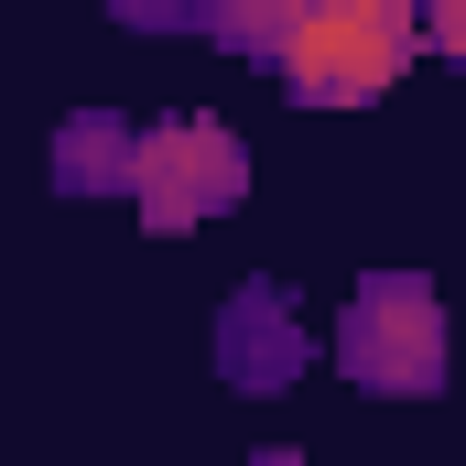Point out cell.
Masks as SVG:
<instances>
[{"label":"cell","instance_id":"6da1fadb","mask_svg":"<svg viewBox=\"0 0 466 466\" xmlns=\"http://www.w3.org/2000/svg\"><path fill=\"white\" fill-rule=\"evenodd\" d=\"M412 44H423V22H412L401 0H326V11L293 22V44H282L271 66H282V87H293L304 109H358V98L401 87Z\"/></svg>","mask_w":466,"mask_h":466},{"label":"cell","instance_id":"7a4b0ae2","mask_svg":"<svg viewBox=\"0 0 466 466\" xmlns=\"http://www.w3.org/2000/svg\"><path fill=\"white\" fill-rule=\"evenodd\" d=\"M358 390H390V401H423V390H445V304H434V282H412V271H380V282H358L348 293V337H337Z\"/></svg>","mask_w":466,"mask_h":466},{"label":"cell","instance_id":"3957f363","mask_svg":"<svg viewBox=\"0 0 466 466\" xmlns=\"http://www.w3.org/2000/svg\"><path fill=\"white\" fill-rule=\"evenodd\" d=\"M249 196V152H238L228 119H152L141 141H130V207H141V228H196V218H218Z\"/></svg>","mask_w":466,"mask_h":466},{"label":"cell","instance_id":"277c9868","mask_svg":"<svg viewBox=\"0 0 466 466\" xmlns=\"http://www.w3.org/2000/svg\"><path fill=\"white\" fill-rule=\"evenodd\" d=\"M218 337H228V380H238V390H282V380L304 369V326H293L282 282H249Z\"/></svg>","mask_w":466,"mask_h":466},{"label":"cell","instance_id":"5b68a950","mask_svg":"<svg viewBox=\"0 0 466 466\" xmlns=\"http://www.w3.org/2000/svg\"><path fill=\"white\" fill-rule=\"evenodd\" d=\"M130 141H141V130H119L109 109H76L66 130H55V185H66V196H98V185H130Z\"/></svg>","mask_w":466,"mask_h":466},{"label":"cell","instance_id":"8992f818","mask_svg":"<svg viewBox=\"0 0 466 466\" xmlns=\"http://www.w3.org/2000/svg\"><path fill=\"white\" fill-rule=\"evenodd\" d=\"M293 22H304L293 0H271V11H207V33L238 44V55H282V44H293Z\"/></svg>","mask_w":466,"mask_h":466},{"label":"cell","instance_id":"52a82bcc","mask_svg":"<svg viewBox=\"0 0 466 466\" xmlns=\"http://www.w3.org/2000/svg\"><path fill=\"white\" fill-rule=\"evenodd\" d=\"M423 33H434V44H445V55H456V66H466V0H445V11L423 22Z\"/></svg>","mask_w":466,"mask_h":466},{"label":"cell","instance_id":"ba28073f","mask_svg":"<svg viewBox=\"0 0 466 466\" xmlns=\"http://www.w3.org/2000/svg\"><path fill=\"white\" fill-rule=\"evenodd\" d=\"M249 466H304V456H282V445H271V456H249Z\"/></svg>","mask_w":466,"mask_h":466}]
</instances>
